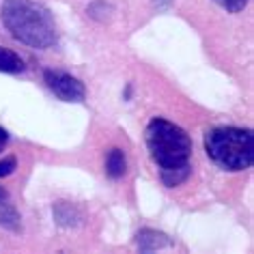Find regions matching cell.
<instances>
[{"instance_id":"obj_1","label":"cell","mask_w":254,"mask_h":254,"mask_svg":"<svg viewBox=\"0 0 254 254\" xmlns=\"http://www.w3.org/2000/svg\"><path fill=\"white\" fill-rule=\"evenodd\" d=\"M0 17L4 28L30 48L46 50L56 41V24L52 15L35 0H4Z\"/></svg>"},{"instance_id":"obj_2","label":"cell","mask_w":254,"mask_h":254,"mask_svg":"<svg viewBox=\"0 0 254 254\" xmlns=\"http://www.w3.org/2000/svg\"><path fill=\"white\" fill-rule=\"evenodd\" d=\"M147 147L162 170L190 168L192 140L179 125L166 119H153L147 127Z\"/></svg>"},{"instance_id":"obj_3","label":"cell","mask_w":254,"mask_h":254,"mask_svg":"<svg viewBox=\"0 0 254 254\" xmlns=\"http://www.w3.org/2000/svg\"><path fill=\"white\" fill-rule=\"evenodd\" d=\"M207 155L226 170H246L254 160V138L250 129L215 127L205 136Z\"/></svg>"},{"instance_id":"obj_4","label":"cell","mask_w":254,"mask_h":254,"mask_svg":"<svg viewBox=\"0 0 254 254\" xmlns=\"http://www.w3.org/2000/svg\"><path fill=\"white\" fill-rule=\"evenodd\" d=\"M43 80H46L50 91H52L56 97L63 99V101H82L84 99V95H86L84 84H82L78 78L69 75V73L48 69V71L43 73Z\"/></svg>"},{"instance_id":"obj_5","label":"cell","mask_w":254,"mask_h":254,"mask_svg":"<svg viewBox=\"0 0 254 254\" xmlns=\"http://www.w3.org/2000/svg\"><path fill=\"white\" fill-rule=\"evenodd\" d=\"M138 246L142 248V250H160V248H166L170 246V239L166 237L164 233H157V231H149V228H144V231L138 233Z\"/></svg>"},{"instance_id":"obj_6","label":"cell","mask_w":254,"mask_h":254,"mask_svg":"<svg viewBox=\"0 0 254 254\" xmlns=\"http://www.w3.org/2000/svg\"><path fill=\"white\" fill-rule=\"evenodd\" d=\"M26 65L20 54H15L13 50L0 48V71L2 73H22Z\"/></svg>"},{"instance_id":"obj_7","label":"cell","mask_w":254,"mask_h":254,"mask_svg":"<svg viewBox=\"0 0 254 254\" xmlns=\"http://www.w3.org/2000/svg\"><path fill=\"white\" fill-rule=\"evenodd\" d=\"M125 155L121 149H110L106 157V173L110 179H119V177L125 175Z\"/></svg>"},{"instance_id":"obj_8","label":"cell","mask_w":254,"mask_h":254,"mask_svg":"<svg viewBox=\"0 0 254 254\" xmlns=\"http://www.w3.org/2000/svg\"><path fill=\"white\" fill-rule=\"evenodd\" d=\"M0 226L11 228V231H17L20 228V215L13 207H9L7 202H0Z\"/></svg>"},{"instance_id":"obj_9","label":"cell","mask_w":254,"mask_h":254,"mask_svg":"<svg viewBox=\"0 0 254 254\" xmlns=\"http://www.w3.org/2000/svg\"><path fill=\"white\" fill-rule=\"evenodd\" d=\"M190 173V168H175V170H162V181L166 183L168 188H175L186 179Z\"/></svg>"},{"instance_id":"obj_10","label":"cell","mask_w":254,"mask_h":254,"mask_svg":"<svg viewBox=\"0 0 254 254\" xmlns=\"http://www.w3.org/2000/svg\"><path fill=\"white\" fill-rule=\"evenodd\" d=\"M222 9H226L228 13H239V11L246 9L248 0H215Z\"/></svg>"},{"instance_id":"obj_11","label":"cell","mask_w":254,"mask_h":254,"mask_svg":"<svg viewBox=\"0 0 254 254\" xmlns=\"http://www.w3.org/2000/svg\"><path fill=\"white\" fill-rule=\"evenodd\" d=\"M15 166H17L15 157H4V160H0V177L11 175L15 170Z\"/></svg>"},{"instance_id":"obj_12","label":"cell","mask_w":254,"mask_h":254,"mask_svg":"<svg viewBox=\"0 0 254 254\" xmlns=\"http://www.w3.org/2000/svg\"><path fill=\"white\" fill-rule=\"evenodd\" d=\"M9 142V134H7V129H2V127H0V151L4 149V144Z\"/></svg>"},{"instance_id":"obj_13","label":"cell","mask_w":254,"mask_h":254,"mask_svg":"<svg viewBox=\"0 0 254 254\" xmlns=\"http://www.w3.org/2000/svg\"><path fill=\"white\" fill-rule=\"evenodd\" d=\"M7 198H9L7 190H4V188H0V202H2V200H7Z\"/></svg>"}]
</instances>
